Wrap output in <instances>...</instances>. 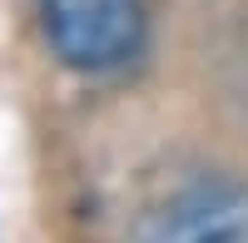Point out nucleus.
I'll return each instance as SVG.
<instances>
[{"instance_id":"obj_2","label":"nucleus","mask_w":248,"mask_h":243,"mask_svg":"<svg viewBox=\"0 0 248 243\" xmlns=\"http://www.w3.org/2000/svg\"><path fill=\"white\" fill-rule=\"evenodd\" d=\"M139 243H248V184L194 179L139 224Z\"/></svg>"},{"instance_id":"obj_1","label":"nucleus","mask_w":248,"mask_h":243,"mask_svg":"<svg viewBox=\"0 0 248 243\" xmlns=\"http://www.w3.org/2000/svg\"><path fill=\"white\" fill-rule=\"evenodd\" d=\"M55 55L75 70H109L139 50L144 5L139 0H40Z\"/></svg>"}]
</instances>
